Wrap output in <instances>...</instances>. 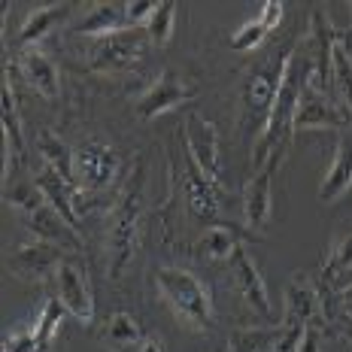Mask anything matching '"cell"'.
<instances>
[{
    "label": "cell",
    "instance_id": "obj_1",
    "mask_svg": "<svg viewBox=\"0 0 352 352\" xmlns=\"http://www.w3.org/2000/svg\"><path fill=\"white\" fill-rule=\"evenodd\" d=\"M143 212H146V164L140 161L107 222L109 228L107 261H109V276L113 280H122L124 270L137 258V249H140V237H143Z\"/></svg>",
    "mask_w": 352,
    "mask_h": 352
},
{
    "label": "cell",
    "instance_id": "obj_2",
    "mask_svg": "<svg viewBox=\"0 0 352 352\" xmlns=\"http://www.w3.org/2000/svg\"><path fill=\"white\" fill-rule=\"evenodd\" d=\"M158 295L170 307V313L192 331H210L212 325V295L192 270L164 264L155 270Z\"/></svg>",
    "mask_w": 352,
    "mask_h": 352
},
{
    "label": "cell",
    "instance_id": "obj_3",
    "mask_svg": "<svg viewBox=\"0 0 352 352\" xmlns=\"http://www.w3.org/2000/svg\"><path fill=\"white\" fill-rule=\"evenodd\" d=\"M307 73H298L295 67H289L285 73V82L276 94L274 107H270L267 119H264V131H261V140L255 143L252 149V167L261 170L264 164H280L285 155V146L292 140V131H295V109H298V94L300 85H304Z\"/></svg>",
    "mask_w": 352,
    "mask_h": 352
},
{
    "label": "cell",
    "instance_id": "obj_4",
    "mask_svg": "<svg viewBox=\"0 0 352 352\" xmlns=\"http://www.w3.org/2000/svg\"><path fill=\"white\" fill-rule=\"evenodd\" d=\"M170 197H179L186 204L188 219L195 222H212L219 216V188L207 179V173L188 155L186 137H176L173 158H170Z\"/></svg>",
    "mask_w": 352,
    "mask_h": 352
},
{
    "label": "cell",
    "instance_id": "obj_5",
    "mask_svg": "<svg viewBox=\"0 0 352 352\" xmlns=\"http://www.w3.org/2000/svg\"><path fill=\"white\" fill-rule=\"evenodd\" d=\"M149 43L152 40L146 34V28H124V31H116L107 36H94L91 49H88L91 70H100V73L131 70L146 55Z\"/></svg>",
    "mask_w": 352,
    "mask_h": 352
},
{
    "label": "cell",
    "instance_id": "obj_6",
    "mask_svg": "<svg viewBox=\"0 0 352 352\" xmlns=\"http://www.w3.org/2000/svg\"><path fill=\"white\" fill-rule=\"evenodd\" d=\"M349 124H352V116L346 113V107L328 98V91H322L319 82L310 76V70H307V79L298 94L295 131H322V128L346 131Z\"/></svg>",
    "mask_w": 352,
    "mask_h": 352
},
{
    "label": "cell",
    "instance_id": "obj_7",
    "mask_svg": "<svg viewBox=\"0 0 352 352\" xmlns=\"http://www.w3.org/2000/svg\"><path fill=\"white\" fill-rule=\"evenodd\" d=\"M292 67V46H285L283 52L270 55L267 64L255 67L246 79V88H243V104H246V113L252 119H267L270 107H274L276 94L285 82V73Z\"/></svg>",
    "mask_w": 352,
    "mask_h": 352
},
{
    "label": "cell",
    "instance_id": "obj_8",
    "mask_svg": "<svg viewBox=\"0 0 352 352\" xmlns=\"http://www.w3.org/2000/svg\"><path fill=\"white\" fill-rule=\"evenodd\" d=\"M182 137H186L188 146V155L219 192H225V182H222V161H219V134H216V124L201 119L197 113L186 116V128H182Z\"/></svg>",
    "mask_w": 352,
    "mask_h": 352
},
{
    "label": "cell",
    "instance_id": "obj_9",
    "mask_svg": "<svg viewBox=\"0 0 352 352\" xmlns=\"http://www.w3.org/2000/svg\"><path fill=\"white\" fill-rule=\"evenodd\" d=\"M73 173H76V186L82 192L107 188L119 173V155L107 143L91 140L79 146V149H73Z\"/></svg>",
    "mask_w": 352,
    "mask_h": 352
},
{
    "label": "cell",
    "instance_id": "obj_10",
    "mask_svg": "<svg viewBox=\"0 0 352 352\" xmlns=\"http://www.w3.org/2000/svg\"><path fill=\"white\" fill-rule=\"evenodd\" d=\"M52 280H55V298L67 307V313H73L79 322H91L94 298H91V285H88V274L82 270V264L67 255L55 267Z\"/></svg>",
    "mask_w": 352,
    "mask_h": 352
},
{
    "label": "cell",
    "instance_id": "obj_11",
    "mask_svg": "<svg viewBox=\"0 0 352 352\" xmlns=\"http://www.w3.org/2000/svg\"><path fill=\"white\" fill-rule=\"evenodd\" d=\"M197 94L195 85H188L182 76H176L173 70H164L161 76L152 82L146 91L140 94V100H137V116L140 119H155L161 113H170V109L188 104Z\"/></svg>",
    "mask_w": 352,
    "mask_h": 352
},
{
    "label": "cell",
    "instance_id": "obj_12",
    "mask_svg": "<svg viewBox=\"0 0 352 352\" xmlns=\"http://www.w3.org/2000/svg\"><path fill=\"white\" fill-rule=\"evenodd\" d=\"M231 270H234V283H237V292L243 295V300L258 313L264 322H267V325H274L276 313H274V307H270L267 285H264L261 274H258V264L252 261V255L246 252L243 243H240L237 252L231 255Z\"/></svg>",
    "mask_w": 352,
    "mask_h": 352
},
{
    "label": "cell",
    "instance_id": "obj_13",
    "mask_svg": "<svg viewBox=\"0 0 352 352\" xmlns=\"http://www.w3.org/2000/svg\"><path fill=\"white\" fill-rule=\"evenodd\" d=\"M319 304H322L319 285L313 283L310 274L298 270V274L289 280V285H285V319L283 322H295V325H316Z\"/></svg>",
    "mask_w": 352,
    "mask_h": 352
},
{
    "label": "cell",
    "instance_id": "obj_14",
    "mask_svg": "<svg viewBox=\"0 0 352 352\" xmlns=\"http://www.w3.org/2000/svg\"><path fill=\"white\" fill-rule=\"evenodd\" d=\"M67 255H64L61 246H52V243H43V240H36V243H28L12 252V258L6 261L10 264V270L21 280H46L49 274H55V267L61 264Z\"/></svg>",
    "mask_w": 352,
    "mask_h": 352
},
{
    "label": "cell",
    "instance_id": "obj_15",
    "mask_svg": "<svg viewBox=\"0 0 352 352\" xmlns=\"http://www.w3.org/2000/svg\"><path fill=\"white\" fill-rule=\"evenodd\" d=\"M280 164H264L261 170L252 173V179L246 182L243 192V216H246V228L249 231H264L270 222V179H274V170Z\"/></svg>",
    "mask_w": 352,
    "mask_h": 352
},
{
    "label": "cell",
    "instance_id": "obj_16",
    "mask_svg": "<svg viewBox=\"0 0 352 352\" xmlns=\"http://www.w3.org/2000/svg\"><path fill=\"white\" fill-rule=\"evenodd\" d=\"M352 188V124L340 134L334 149V161L325 170V179H322L319 188V201L322 204H334L340 195H346Z\"/></svg>",
    "mask_w": 352,
    "mask_h": 352
},
{
    "label": "cell",
    "instance_id": "obj_17",
    "mask_svg": "<svg viewBox=\"0 0 352 352\" xmlns=\"http://www.w3.org/2000/svg\"><path fill=\"white\" fill-rule=\"evenodd\" d=\"M21 73H25L28 85L46 100H58L61 94V79H58V67L43 49H25L21 52Z\"/></svg>",
    "mask_w": 352,
    "mask_h": 352
},
{
    "label": "cell",
    "instance_id": "obj_18",
    "mask_svg": "<svg viewBox=\"0 0 352 352\" xmlns=\"http://www.w3.org/2000/svg\"><path fill=\"white\" fill-rule=\"evenodd\" d=\"M28 225H31V231L43 240V243L70 249V252H79V249H82V240L76 237L79 231H73L70 225L64 222L52 207H49V204L46 207H40L36 212H31V216H28Z\"/></svg>",
    "mask_w": 352,
    "mask_h": 352
},
{
    "label": "cell",
    "instance_id": "obj_19",
    "mask_svg": "<svg viewBox=\"0 0 352 352\" xmlns=\"http://www.w3.org/2000/svg\"><path fill=\"white\" fill-rule=\"evenodd\" d=\"M316 285L325 295H343L352 285V234H346V237L334 246V252L328 255Z\"/></svg>",
    "mask_w": 352,
    "mask_h": 352
},
{
    "label": "cell",
    "instance_id": "obj_20",
    "mask_svg": "<svg viewBox=\"0 0 352 352\" xmlns=\"http://www.w3.org/2000/svg\"><path fill=\"white\" fill-rule=\"evenodd\" d=\"M131 28L128 21V3H94L91 12L73 25V34H85V36H107L116 31Z\"/></svg>",
    "mask_w": 352,
    "mask_h": 352
},
{
    "label": "cell",
    "instance_id": "obj_21",
    "mask_svg": "<svg viewBox=\"0 0 352 352\" xmlns=\"http://www.w3.org/2000/svg\"><path fill=\"white\" fill-rule=\"evenodd\" d=\"M240 246V231L228 228V225H212L201 234V237L192 243V252L197 258H207V261H231V255L237 252Z\"/></svg>",
    "mask_w": 352,
    "mask_h": 352
},
{
    "label": "cell",
    "instance_id": "obj_22",
    "mask_svg": "<svg viewBox=\"0 0 352 352\" xmlns=\"http://www.w3.org/2000/svg\"><path fill=\"white\" fill-rule=\"evenodd\" d=\"M70 10H73V3H49V6H40V10H34L31 16L25 19L21 31H19V46L21 49H34L36 43H40L43 36H46L58 25V21L67 19Z\"/></svg>",
    "mask_w": 352,
    "mask_h": 352
},
{
    "label": "cell",
    "instance_id": "obj_23",
    "mask_svg": "<svg viewBox=\"0 0 352 352\" xmlns=\"http://www.w3.org/2000/svg\"><path fill=\"white\" fill-rule=\"evenodd\" d=\"M36 152H40L43 164L52 167L55 173H61V179L67 182V186L79 188L76 173H73V149H67L52 131H40V134H36Z\"/></svg>",
    "mask_w": 352,
    "mask_h": 352
},
{
    "label": "cell",
    "instance_id": "obj_24",
    "mask_svg": "<svg viewBox=\"0 0 352 352\" xmlns=\"http://www.w3.org/2000/svg\"><path fill=\"white\" fill-rule=\"evenodd\" d=\"M100 340L113 352H128L143 343V328L131 313H113L104 325V331H100Z\"/></svg>",
    "mask_w": 352,
    "mask_h": 352
},
{
    "label": "cell",
    "instance_id": "obj_25",
    "mask_svg": "<svg viewBox=\"0 0 352 352\" xmlns=\"http://www.w3.org/2000/svg\"><path fill=\"white\" fill-rule=\"evenodd\" d=\"M331 85L340 94L343 107L352 116V55L346 49V34H337L334 52H331Z\"/></svg>",
    "mask_w": 352,
    "mask_h": 352
},
{
    "label": "cell",
    "instance_id": "obj_26",
    "mask_svg": "<svg viewBox=\"0 0 352 352\" xmlns=\"http://www.w3.org/2000/svg\"><path fill=\"white\" fill-rule=\"evenodd\" d=\"M3 134H6V158H10L12 152H16L19 158H25V140H21V124H19L10 76H6V85H3Z\"/></svg>",
    "mask_w": 352,
    "mask_h": 352
},
{
    "label": "cell",
    "instance_id": "obj_27",
    "mask_svg": "<svg viewBox=\"0 0 352 352\" xmlns=\"http://www.w3.org/2000/svg\"><path fill=\"white\" fill-rule=\"evenodd\" d=\"M64 313H67V307L61 304L58 298H49L46 304H43V313H40V322H36L34 328V337H36V346H46L49 340L58 334V328H61L64 322Z\"/></svg>",
    "mask_w": 352,
    "mask_h": 352
},
{
    "label": "cell",
    "instance_id": "obj_28",
    "mask_svg": "<svg viewBox=\"0 0 352 352\" xmlns=\"http://www.w3.org/2000/svg\"><path fill=\"white\" fill-rule=\"evenodd\" d=\"M173 21H176V3H170V0L158 3V10L146 21V34H149V40L155 43V46H167V43H170Z\"/></svg>",
    "mask_w": 352,
    "mask_h": 352
},
{
    "label": "cell",
    "instance_id": "obj_29",
    "mask_svg": "<svg viewBox=\"0 0 352 352\" xmlns=\"http://www.w3.org/2000/svg\"><path fill=\"white\" fill-rule=\"evenodd\" d=\"M6 204L31 216V212H36L40 207H46L49 201H46V195L40 192V186H36V182H21V186H16L12 192H6Z\"/></svg>",
    "mask_w": 352,
    "mask_h": 352
},
{
    "label": "cell",
    "instance_id": "obj_30",
    "mask_svg": "<svg viewBox=\"0 0 352 352\" xmlns=\"http://www.w3.org/2000/svg\"><path fill=\"white\" fill-rule=\"evenodd\" d=\"M307 325H295V322H283V328L270 340V352H298L300 337H304Z\"/></svg>",
    "mask_w": 352,
    "mask_h": 352
},
{
    "label": "cell",
    "instance_id": "obj_31",
    "mask_svg": "<svg viewBox=\"0 0 352 352\" xmlns=\"http://www.w3.org/2000/svg\"><path fill=\"white\" fill-rule=\"evenodd\" d=\"M264 34H267V28H264L261 21H249V25H243L237 34L231 36V49H237V52L255 49V46H258V43L264 40Z\"/></svg>",
    "mask_w": 352,
    "mask_h": 352
},
{
    "label": "cell",
    "instance_id": "obj_32",
    "mask_svg": "<svg viewBox=\"0 0 352 352\" xmlns=\"http://www.w3.org/2000/svg\"><path fill=\"white\" fill-rule=\"evenodd\" d=\"M276 331H252L237 337V352H270V340Z\"/></svg>",
    "mask_w": 352,
    "mask_h": 352
},
{
    "label": "cell",
    "instance_id": "obj_33",
    "mask_svg": "<svg viewBox=\"0 0 352 352\" xmlns=\"http://www.w3.org/2000/svg\"><path fill=\"white\" fill-rule=\"evenodd\" d=\"M36 337L34 331H16L3 340V352H36Z\"/></svg>",
    "mask_w": 352,
    "mask_h": 352
},
{
    "label": "cell",
    "instance_id": "obj_34",
    "mask_svg": "<svg viewBox=\"0 0 352 352\" xmlns=\"http://www.w3.org/2000/svg\"><path fill=\"white\" fill-rule=\"evenodd\" d=\"M283 12H285V6L280 3V0H267V3L261 6V16H258V21H261L264 28H267V31H274V28L283 21Z\"/></svg>",
    "mask_w": 352,
    "mask_h": 352
},
{
    "label": "cell",
    "instance_id": "obj_35",
    "mask_svg": "<svg viewBox=\"0 0 352 352\" xmlns=\"http://www.w3.org/2000/svg\"><path fill=\"white\" fill-rule=\"evenodd\" d=\"M298 352H322V334H319L316 325H307L304 328V337H300Z\"/></svg>",
    "mask_w": 352,
    "mask_h": 352
},
{
    "label": "cell",
    "instance_id": "obj_36",
    "mask_svg": "<svg viewBox=\"0 0 352 352\" xmlns=\"http://www.w3.org/2000/svg\"><path fill=\"white\" fill-rule=\"evenodd\" d=\"M137 352H164V343L158 337H143V343L137 346Z\"/></svg>",
    "mask_w": 352,
    "mask_h": 352
},
{
    "label": "cell",
    "instance_id": "obj_37",
    "mask_svg": "<svg viewBox=\"0 0 352 352\" xmlns=\"http://www.w3.org/2000/svg\"><path fill=\"white\" fill-rule=\"evenodd\" d=\"M340 310H343V316L352 322V285H349L346 292H343V298H340Z\"/></svg>",
    "mask_w": 352,
    "mask_h": 352
},
{
    "label": "cell",
    "instance_id": "obj_38",
    "mask_svg": "<svg viewBox=\"0 0 352 352\" xmlns=\"http://www.w3.org/2000/svg\"><path fill=\"white\" fill-rule=\"evenodd\" d=\"M340 334H343V337H346V340L352 343V322H346V325L340 328Z\"/></svg>",
    "mask_w": 352,
    "mask_h": 352
},
{
    "label": "cell",
    "instance_id": "obj_39",
    "mask_svg": "<svg viewBox=\"0 0 352 352\" xmlns=\"http://www.w3.org/2000/svg\"><path fill=\"white\" fill-rule=\"evenodd\" d=\"M219 352H231V349H219Z\"/></svg>",
    "mask_w": 352,
    "mask_h": 352
}]
</instances>
